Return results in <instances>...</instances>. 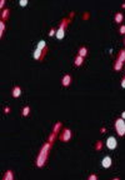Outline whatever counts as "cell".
<instances>
[{
  "label": "cell",
  "mask_w": 125,
  "mask_h": 180,
  "mask_svg": "<svg viewBox=\"0 0 125 180\" xmlns=\"http://www.w3.org/2000/svg\"><path fill=\"white\" fill-rule=\"evenodd\" d=\"M51 145H53V144L49 143V141H46V143L43 144V147L39 150V154H38L37 159H35V164H37L38 168H43L46 164V160L49 158V153H50Z\"/></svg>",
  "instance_id": "1"
},
{
  "label": "cell",
  "mask_w": 125,
  "mask_h": 180,
  "mask_svg": "<svg viewBox=\"0 0 125 180\" xmlns=\"http://www.w3.org/2000/svg\"><path fill=\"white\" fill-rule=\"evenodd\" d=\"M46 53H48L46 43H45V40H40L38 43V46L35 48V50H34V59L38 60V61H41L45 58Z\"/></svg>",
  "instance_id": "2"
},
{
  "label": "cell",
  "mask_w": 125,
  "mask_h": 180,
  "mask_svg": "<svg viewBox=\"0 0 125 180\" xmlns=\"http://www.w3.org/2000/svg\"><path fill=\"white\" fill-rule=\"evenodd\" d=\"M69 23H70V19H69V18H64V19L60 22V24H59V26H58V29H57V33H55V35H57L58 39H63V38H64L65 30H66V26H68Z\"/></svg>",
  "instance_id": "3"
},
{
  "label": "cell",
  "mask_w": 125,
  "mask_h": 180,
  "mask_svg": "<svg viewBox=\"0 0 125 180\" xmlns=\"http://www.w3.org/2000/svg\"><path fill=\"white\" fill-rule=\"evenodd\" d=\"M114 129L119 136L125 135V120L123 118H116L114 121Z\"/></svg>",
  "instance_id": "4"
},
{
  "label": "cell",
  "mask_w": 125,
  "mask_h": 180,
  "mask_svg": "<svg viewBox=\"0 0 125 180\" xmlns=\"http://www.w3.org/2000/svg\"><path fill=\"white\" fill-rule=\"evenodd\" d=\"M71 136H73V131H71L69 128H63L61 131H60V134H59V139L61 141H64V143L70 141Z\"/></svg>",
  "instance_id": "5"
},
{
  "label": "cell",
  "mask_w": 125,
  "mask_h": 180,
  "mask_svg": "<svg viewBox=\"0 0 125 180\" xmlns=\"http://www.w3.org/2000/svg\"><path fill=\"white\" fill-rule=\"evenodd\" d=\"M105 145H106V148L108 149H115L116 147H118V141H116V139H115V136H109L108 139H106V141H105Z\"/></svg>",
  "instance_id": "6"
},
{
  "label": "cell",
  "mask_w": 125,
  "mask_h": 180,
  "mask_svg": "<svg viewBox=\"0 0 125 180\" xmlns=\"http://www.w3.org/2000/svg\"><path fill=\"white\" fill-rule=\"evenodd\" d=\"M10 16V9L9 8H4L2 9V13H0V18H2L3 22H6Z\"/></svg>",
  "instance_id": "7"
},
{
  "label": "cell",
  "mask_w": 125,
  "mask_h": 180,
  "mask_svg": "<svg viewBox=\"0 0 125 180\" xmlns=\"http://www.w3.org/2000/svg\"><path fill=\"white\" fill-rule=\"evenodd\" d=\"M111 164H113V160H111L110 156H104V158H103V160H101V165H103L104 168H110Z\"/></svg>",
  "instance_id": "8"
},
{
  "label": "cell",
  "mask_w": 125,
  "mask_h": 180,
  "mask_svg": "<svg viewBox=\"0 0 125 180\" xmlns=\"http://www.w3.org/2000/svg\"><path fill=\"white\" fill-rule=\"evenodd\" d=\"M20 94H21V88L19 85L13 86V89H11V96L13 98H18V96H20Z\"/></svg>",
  "instance_id": "9"
},
{
  "label": "cell",
  "mask_w": 125,
  "mask_h": 180,
  "mask_svg": "<svg viewBox=\"0 0 125 180\" xmlns=\"http://www.w3.org/2000/svg\"><path fill=\"white\" fill-rule=\"evenodd\" d=\"M71 80H73L71 75H70V74H65V75L63 76V79H61V84H63V86H69V85L71 84Z\"/></svg>",
  "instance_id": "10"
},
{
  "label": "cell",
  "mask_w": 125,
  "mask_h": 180,
  "mask_svg": "<svg viewBox=\"0 0 125 180\" xmlns=\"http://www.w3.org/2000/svg\"><path fill=\"white\" fill-rule=\"evenodd\" d=\"M123 20H124V14H123V11H116L115 15H114V22L118 23V24H120Z\"/></svg>",
  "instance_id": "11"
},
{
  "label": "cell",
  "mask_w": 125,
  "mask_h": 180,
  "mask_svg": "<svg viewBox=\"0 0 125 180\" xmlns=\"http://www.w3.org/2000/svg\"><path fill=\"white\" fill-rule=\"evenodd\" d=\"M2 180H15L13 170H6V171L4 173V175H3V179H2Z\"/></svg>",
  "instance_id": "12"
},
{
  "label": "cell",
  "mask_w": 125,
  "mask_h": 180,
  "mask_svg": "<svg viewBox=\"0 0 125 180\" xmlns=\"http://www.w3.org/2000/svg\"><path fill=\"white\" fill-rule=\"evenodd\" d=\"M116 60H120L121 63L125 61V49H120L118 55H116Z\"/></svg>",
  "instance_id": "13"
},
{
  "label": "cell",
  "mask_w": 125,
  "mask_h": 180,
  "mask_svg": "<svg viewBox=\"0 0 125 180\" xmlns=\"http://www.w3.org/2000/svg\"><path fill=\"white\" fill-rule=\"evenodd\" d=\"M78 55L85 58V57L88 55V48H86V46H80V48L78 49Z\"/></svg>",
  "instance_id": "14"
},
{
  "label": "cell",
  "mask_w": 125,
  "mask_h": 180,
  "mask_svg": "<svg viewBox=\"0 0 125 180\" xmlns=\"http://www.w3.org/2000/svg\"><path fill=\"white\" fill-rule=\"evenodd\" d=\"M123 65H124V63H121L120 60H115L114 64H113V69H114L115 71H120V70L123 69Z\"/></svg>",
  "instance_id": "15"
},
{
  "label": "cell",
  "mask_w": 125,
  "mask_h": 180,
  "mask_svg": "<svg viewBox=\"0 0 125 180\" xmlns=\"http://www.w3.org/2000/svg\"><path fill=\"white\" fill-rule=\"evenodd\" d=\"M83 63H84V58H83V57H80V55H78V54H76L75 58H74V65H75V66H80Z\"/></svg>",
  "instance_id": "16"
},
{
  "label": "cell",
  "mask_w": 125,
  "mask_h": 180,
  "mask_svg": "<svg viewBox=\"0 0 125 180\" xmlns=\"http://www.w3.org/2000/svg\"><path fill=\"white\" fill-rule=\"evenodd\" d=\"M5 22L3 20H0V38H3V35H4V31H5Z\"/></svg>",
  "instance_id": "17"
},
{
  "label": "cell",
  "mask_w": 125,
  "mask_h": 180,
  "mask_svg": "<svg viewBox=\"0 0 125 180\" xmlns=\"http://www.w3.org/2000/svg\"><path fill=\"white\" fill-rule=\"evenodd\" d=\"M29 113H30V106H28V105L24 106V108H23V110H21V115H23V116H28Z\"/></svg>",
  "instance_id": "18"
},
{
  "label": "cell",
  "mask_w": 125,
  "mask_h": 180,
  "mask_svg": "<svg viewBox=\"0 0 125 180\" xmlns=\"http://www.w3.org/2000/svg\"><path fill=\"white\" fill-rule=\"evenodd\" d=\"M60 128H61V123L58 121V123L54 125V128H53V133H54V134H58V131H59Z\"/></svg>",
  "instance_id": "19"
},
{
  "label": "cell",
  "mask_w": 125,
  "mask_h": 180,
  "mask_svg": "<svg viewBox=\"0 0 125 180\" xmlns=\"http://www.w3.org/2000/svg\"><path fill=\"white\" fill-rule=\"evenodd\" d=\"M103 148V141L101 140H98L96 144H95V150H100Z\"/></svg>",
  "instance_id": "20"
},
{
  "label": "cell",
  "mask_w": 125,
  "mask_h": 180,
  "mask_svg": "<svg viewBox=\"0 0 125 180\" xmlns=\"http://www.w3.org/2000/svg\"><path fill=\"white\" fill-rule=\"evenodd\" d=\"M88 180H98V175L96 174H90L88 176Z\"/></svg>",
  "instance_id": "21"
},
{
  "label": "cell",
  "mask_w": 125,
  "mask_h": 180,
  "mask_svg": "<svg viewBox=\"0 0 125 180\" xmlns=\"http://www.w3.org/2000/svg\"><path fill=\"white\" fill-rule=\"evenodd\" d=\"M119 31H120L121 34H125V24H121V25L119 26Z\"/></svg>",
  "instance_id": "22"
},
{
  "label": "cell",
  "mask_w": 125,
  "mask_h": 180,
  "mask_svg": "<svg viewBox=\"0 0 125 180\" xmlns=\"http://www.w3.org/2000/svg\"><path fill=\"white\" fill-rule=\"evenodd\" d=\"M54 33H57V29H55V28H51L50 31H49V35L51 37V35H54Z\"/></svg>",
  "instance_id": "23"
},
{
  "label": "cell",
  "mask_w": 125,
  "mask_h": 180,
  "mask_svg": "<svg viewBox=\"0 0 125 180\" xmlns=\"http://www.w3.org/2000/svg\"><path fill=\"white\" fill-rule=\"evenodd\" d=\"M4 5H5V0H0V8L4 9Z\"/></svg>",
  "instance_id": "24"
},
{
  "label": "cell",
  "mask_w": 125,
  "mask_h": 180,
  "mask_svg": "<svg viewBox=\"0 0 125 180\" xmlns=\"http://www.w3.org/2000/svg\"><path fill=\"white\" fill-rule=\"evenodd\" d=\"M28 4V0H20V5L21 6H24V5H26Z\"/></svg>",
  "instance_id": "25"
},
{
  "label": "cell",
  "mask_w": 125,
  "mask_h": 180,
  "mask_svg": "<svg viewBox=\"0 0 125 180\" xmlns=\"http://www.w3.org/2000/svg\"><path fill=\"white\" fill-rule=\"evenodd\" d=\"M121 86L123 88H125V75L123 76V79H121Z\"/></svg>",
  "instance_id": "26"
},
{
  "label": "cell",
  "mask_w": 125,
  "mask_h": 180,
  "mask_svg": "<svg viewBox=\"0 0 125 180\" xmlns=\"http://www.w3.org/2000/svg\"><path fill=\"white\" fill-rule=\"evenodd\" d=\"M9 112H10V108H8V106H6V108H4V113H6V114H8Z\"/></svg>",
  "instance_id": "27"
},
{
  "label": "cell",
  "mask_w": 125,
  "mask_h": 180,
  "mask_svg": "<svg viewBox=\"0 0 125 180\" xmlns=\"http://www.w3.org/2000/svg\"><path fill=\"white\" fill-rule=\"evenodd\" d=\"M121 118H123V119H124V120H125V112H124V113H123V114H121Z\"/></svg>",
  "instance_id": "28"
},
{
  "label": "cell",
  "mask_w": 125,
  "mask_h": 180,
  "mask_svg": "<svg viewBox=\"0 0 125 180\" xmlns=\"http://www.w3.org/2000/svg\"><path fill=\"white\" fill-rule=\"evenodd\" d=\"M111 180H120L119 178H114V179H111Z\"/></svg>",
  "instance_id": "29"
},
{
  "label": "cell",
  "mask_w": 125,
  "mask_h": 180,
  "mask_svg": "<svg viewBox=\"0 0 125 180\" xmlns=\"http://www.w3.org/2000/svg\"><path fill=\"white\" fill-rule=\"evenodd\" d=\"M123 41H124V45H125V38H124V40H123Z\"/></svg>",
  "instance_id": "30"
}]
</instances>
